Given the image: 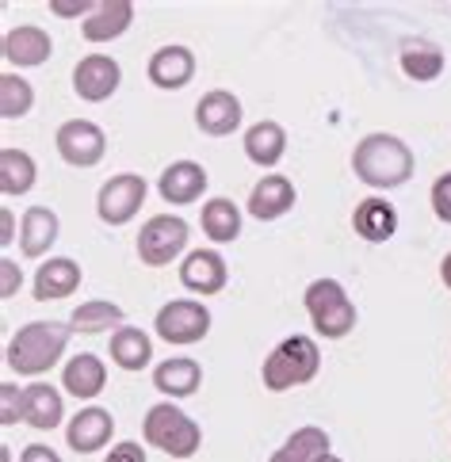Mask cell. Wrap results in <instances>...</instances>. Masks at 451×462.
Here are the masks:
<instances>
[{
	"label": "cell",
	"mask_w": 451,
	"mask_h": 462,
	"mask_svg": "<svg viewBox=\"0 0 451 462\" xmlns=\"http://www.w3.org/2000/svg\"><path fill=\"white\" fill-rule=\"evenodd\" d=\"M70 337H73V325H61V321H31V325H20V333L8 340L5 363H8L15 374L39 378V374H46L65 356V344H70Z\"/></svg>",
	"instance_id": "cell-1"
},
{
	"label": "cell",
	"mask_w": 451,
	"mask_h": 462,
	"mask_svg": "<svg viewBox=\"0 0 451 462\" xmlns=\"http://www.w3.org/2000/svg\"><path fill=\"white\" fill-rule=\"evenodd\" d=\"M352 169H356V180H363L367 188L390 191V188H402L413 176V153L398 134H367L363 142H356Z\"/></svg>",
	"instance_id": "cell-2"
},
{
	"label": "cell",
	"mask_w": 451,
	"mask_h": 462,
	"mask_svg": "<svg viewBox=\"0 0 451 462\" xmlns=\"http://www.w3.org/2000/svg\"><path fill=\"white\" fill-rule=\"evenodd\" d=\"M322 367V352H317V340L295 333L283 344H276V352L264 359L260 378H264V390L283 393V390H295V386H306L310 378Z\"/></svg>",
	"instance_id": "cell-3"
},
{
	"label": "cell",
	"mask_w": 451,
	"mask_h": 462,
	"mask_svg": "<svg viewBox=\"0 0 451 462\" xmlns=\"http://www.w3.org/2000/svg\"><path fill=\"white\" fill-rule=\"evenodd\" d=\"M146 443L149 448H157L173 458H192L199 448H203V428H199L188 412L176 409L173 402H161L146 412Z\"/></svg>",
	"instance_id": "cell-4"
},
{
	"label": "cell",
	"mask_w": 451,
	"mask_h": 462,
	"mask_svg": "<svg viewBox=\"0 0 451 462\" xmlns=\"http://www.w3.org/2000/svg\"><path fill=\"white\" fill-rule=\"evenodd\" d=\"M306 313L310 321L317 328V337L325 340H341L356 328V306L352 299L344 294V287L337 283V279H314V283L306 287Z\"/></svg>",
	"instance_id": "cell-5"
},
{
	"label": "cell",
	"mask_w": 451,
	"mask_h": 462,
	"mask_svg": "<svg viewBox=\"0 0 451 462\" xmlns=\"http://www.w3.org/2000/svg\"><path fill=\"white\" fill-rule=\"evenodd\" d=\"M157 337L164 344H176V348H188V344H199L211 333V313L203 302H192V299H176V302H164L157 310Z\"/></svg>",
	"instance_id": "cell-6"
},
{
	"label": "cell",
	"mask_w": 451,
	"mask_h": 462,
	"mask_svg": "<svg viewBox=\"0 0 451 462\" xmlns=\"http://www.w3.org/2000/svg\"><path fill=\"white\" fill-rule=\"evenodd\" d=\"M188 222L183 218H173V214H154L142 234H138V256L142 263L149 268H164V263H173L183 249H188Z\"/></svg>",
	"instance_id": "cell-7"
},
{
	"label": "cell",
	"mask_w": 451,
	"mask_h": 462,
	"mask_svg": "<svg viewBox=\"0 0 451 462\" xmlns=\"http://www.w3.org/2000/svg\"><path fill=\"white\" fill-rule=\"evenodd\" d=\"M142 203H146V180L135 172H119L99 188L96 214H99V222H108V226H127L142 210Z\"/></svg>",
	"instance_id": "cell-8"
},
{
	"label": "cell",
	"mask_w": 451,
	"mask_h": 462,
	"mask_svg": "<svg viewBox=\"0 0 451 462\" xmlns=\"http://www.w3.org/2000/svg\"><path fill=\"white\" fill-rule=\"evenodd\" d=\"M54 145H58L65 164H73V169H92V164H99L108 153V134L89 119H70V123L58 126Z\"/></svg>",
	"instance_id": "cell-9"
},
{
	"label": "cell",
	"mask_w": 451,
	"mask_h": 462,
	"mask_svg": "<svg viewBox=\"0 0 451 462\" xmlns=\"http://www.w3.org/2000/svg\"><path fill=\"white\" fill-rule=\"evenodd\" d=\"M119 80H123L119 61L108 54H89V58H80L73 69V92L85 104H104L108 96L119 92Z\"/></svg>",
	"instance_id": "cell-10"
},
{
	"label": "cell",
	"mask_w": 451,
	"mask_h": 462,
	"mask_svg": "<svg viewBox=\"0 0 451 462\" xmlns=\"http://www.w3.org/2000/svg\"><path fill=\"white\" fill-rule=\"evenodd\" d=\"M195 126L211 138H226L241 126V100L226 88H214L207 92L203 100L195 104Z\"/></svg>",
	"instance_id": "cell-11"
},
{
	"label": "cell",
	"mask_w": 451,
	"mask_h": 462,
	"mask_svg": "<svg viewBox=\"0 0 451 462\" xmlns=\"http://www.w3.org/2000/svg\"><path fill=\"white\" fill-rule=\"evenodd\" d=\"M111 432H115V420H111V412L99 405L80 409L77 417L65 424V439H70V448L77 455H96L99 448H108Z\"/></svg>",
	"instance_id": "cell-12"
},
{
	"label": "cell",
	"mask_w": 451,
	"mask_h": 462,
	"mask_svg": "<svg viewBox=\"0 0 451 462\" xmlns=\"http://www.w3.org/2000/svg\"><path fill=\"white\" fill-rule=\"evenodd\" d=\"M226 279H230L226 260L214 249H195L180 263V283L192 294H219L226 287Z\"/></svg>",
	"instance_id": "cell-13"
},
{
	"label": "cell",
	"mask_w": 451,
	"mask_h": 462,
	"mask_svg": "<svg viewBox=\"0 0 451 462\" xmlns=\"http://www.w3.org/2000/svg\"><path fill=\"white\" fill-rule=\"evenodd\" d=\"M157 191H161V199L173 203V207L195 203L199 195L207 191V169L203 164H195V161H173L169 169L161 172Z\"/></svg>",
	"instance_id": "cell-14"
},
{
	"label": "cell",
	"mask_w": 451,
	"mask_h": 462,
	"mask_svg": "<svg viewBox=\"0 0 451 462\" xmlns=\"http://www.w3.org/2000/svg\"><path fill=\"white\" fill-rule=\"evenodd\" d=\"M146 73L157 88L176 92L195 77V54L188 51V46H161V51H154V58H149Z\"/></svg>",
	"instance_id": "cell-15"
},
{
	"label": "cell",
	"mask_w": 451,
	"mask_h": 462,
	"mask_svg": "<svg viewBox=\"0 0 451 462\" xmlns=\"http://www.w3.org/2000/svg\"><path fill=\"white\" fill-rule=\"evenodd\" d=\"M295 207V184L287 176H264V180H257V188L249 191V214L253 218H260V222H276V218H283Z\"/></svg>",
	"instance_id": "cell-16"
},
{
	"label": "cell",
	"mask_w": 451,
	"mask_h": 462,
	"mask_svg": "<svg viewBox=\"0 0 451 462\" xmlns=\"http://www.w3.org/2000/svg\"><path fill=\"white\" fill-rule=\"evenodd\" d=\"M61 386H65V393H73L77 402H92L96 393L108 386V367H104V359L92 356V352L73 356L70 363H65V371H61Z\"/></svg>",
	"instance_id": "cell-17"
},
{
	"label": "cell",
	"mask_w": 451,
	"mask_h": 462,
	"mask_svg": "<svg viewBox=\"0 0 451 462\" xmlns=\"http://www.w3.org/2000/svg\"><path fill=\"white\" fill-rule=\"evenodd\" d=\"M77 287H80V263L70 256H50L35 272V299L39 302L70 299V294H77Z\"/></svg>",
	"instance_id": "cell-18"
},
{
	"label": "cell",
	"mask_w": 451,
	"mask_h": 462,
	"mask_svg": "<svg viewBox=\"0 0 451 462\" xmlns=\"http://www.w3.org/2000/svg\"><path fill=\"white\" fill-rule=\"evenodd\" d=\"M154 386L164 398H192V393L203 386V367L188 356H173L154 367Z\"/></svg>",
	"instance_id": "cell-19"
},
{
	"label": "cell",
	"mask_w": 451,
	"mask_h": 462,
	"mask_svg": "<svg viewBox=\"0 0 451 462\" xmlns=\"http://www.w3.org/2000/svg\"><path fill=\"white\" fill-rule=\"evenodd\" d=\"M287 153V130L272 119H260L245 130V157L260 164V169H276Z\"/></svg>",
	"instance_id": "cell-20"
},
{
	"label": "cell",
	"mask_w": 451,
	"mask_h": 462,
	"mask_svg": "<svg viewBox=\"0 0 451 462\" xmlns=\"http://www.w3.org/2000/svg\"><path fill=\"white\" fill-rule=\"evenodd\" d=\"M50 54H54V42L42 27H15L5 35V61L20 65V69H31V65H42Z\"/></svg>",
	"instance_id": "cell-21"
},
{
	"label": "cell",
	"mask_w": 451,
	"mask_h": 462,
	"mask_svg": "<svg viewBox=\"0 0 451 462\" xmlns=\"http://www.w3.org/2000/svg\"><path fill=\"white\" fill-rule=\"evenodd\" d=\"M58 241V214L50 207H27L23 222H20V249L23 256L39 260L50 253V245Z\"/></svg>",
	"instance_id": "cell-22"
},
{
	"label": "cell",
	"mask_w": 451,
	"mask_h": 462,
	"mask_svg": "<svg viewBox=\"0 0 451 462\" xmlns=\"http://www.w3.org/2000/svg\"><path fill=\"white\" fill-rule=\"evenodd\" d=\"M352 226H356V234H360L363 241L382 245V241H390V237H394V229H398V210H394L387 199L371 195V199H363V203L356 207Z\"/></svg>",
	"instance_id": "cell-23"
},
{
	"label": "cell",
	"mask_w": 451,
	"mask_h": 462,
	"mask_svg": "<svg viewBox=\"0 0 451 462\" xmlns=\"http://www.w3.org/2000/svg\"><path fill=\"white\" fill-rule=\"evenodd\" d=\"M108 356H111V363L119 371H146L149 359H154V340H149L142 328L123 325V328H115Z\"/></svg>",
	"instance_id": "cell-24"
},
{
	"label": "cell",
	"mask_w": 451,
	"mask_h": 462,
	"mask_svg": "<svg viewBox=\"0 0 451 462\" xmlns=\"http://www.w3.org/2000/svg\"><path fill=\"white\" fill-rule=\"evenodd\" d=\"M130 23H135V5H130V0H108V5H99L89 15L80 31H85L89 42H111V39H119Z\"/></svg>",
	"instance_id": "cell-25"
},
{
	"label": "cell",
	"mask_w": 451,
	"mask_h": 462,
	"mask_svg": "<svg viewBox=\"0 0 451 462\" xmlns=\"http://www.w3.org/2000/svg\"><path fill=\"white\" fill-rule=\"evenodd\" d=\"M65 417V405H61V393L46 383H35L23 390V424L39 428V432H50L58 428Z\"/></svg>",
	"instance_id": "cell-26"
},
{
	"label": "cell",
	"mask_w": 451,
	"mask_h": 462,
	"mask_svg": "<svg viewBox=\"0 0 451 462\" xmlns=\"http://www.w3.org/2000/svg\"><path fill=\"white\" fill-rule=\"evenodd\" d=\"M325 455H329L325 428L306 424V428H298V432H291L287 439H283V448L268 462H317V458H325Z\"/></svg>",
	"instance_id": "cell-27"
},
{
	"label": "cell",
	"mask_w": 451,
	"mask_h": 462,
	"mask_svg": "<svg viewBox=\"0 0 451 462\" xmlns=\"http://www.w3.org/2000/svg\"><path fill=\"white\" fill-rule=\"evenodd\" d=\"M35 157L23 153V150H0V191L8 195H27L31 188H35Z\"/></svg>",
	"instance_id": "cell-28"
},
{
	"label": "cell",
	"mask_w": 451,
	"mask_h": 462,
	"mask_svg": "<svg viewBox=\"0 0 451 462\" xmlns=\"http://www.w3.org/2000/svg\"><path fill=\"white\" fill-rule=\"evenodd\" d=\"M127 321V313L123 306H115V302H104V299H96V302H80L73 310V333H85V337H96V333H108V328H123Z\"/></svg>",
	"instance_id": "cell-29"
},
{
	"label": "cell",
	"mask_w": 451,
	"mask_h": 462,
	"mask_svg": "<svg viewBox=\"0 0 451 462\" xmlns=\"http://www.w3.org/2000/svg\"><path fill=\"white\" fill-rule=\"evenodd\" d=\"M402 69L413 80H437L444 73V51L437 42L409 39V42H402Z\"/></svg>",
	"instance_id": "cell-30"
},
{
	"label": "cell",
	"mask_w": 451,
	"mask_h": 462,
	"mask_svg": "<svg viewBox=\"0 0 451 462\" xmlns=\"http://www.w3.org/2000/svg\"><path fill=\"white\" fill-rule=\"evenodd\" d=\"M203 234L214 241V245H230L241 237V210L233 207L230 199H211L203 203Z\"/></svg>",
	"instance_id": "cell-31"
},
{
	"label": "cell",
	"mask_w": 451,
	"mask_h": 462,
	"mask_svg": "<svg viewBox=\"0 0 451 462\" xmlns=\"http://www.w3.org/2000/svg\"><path fill=\"white\" fill-rule=\"evenodd\" d=\"M35 107V88L15 73H0V115L5 119H23Z\"/></svg>",
	"instance_id": "cell-32"
},
{
	"label": "cell",
	"mask_w": 451,
	"mask_h": 462,
	"mask_svg": "<svg viewBox=\"0 0 451 462\" xmlns=\"http://www.w3.org/2000/svg\"><path fill=\"white\" fill-rule=\"evenodd\" d=\"M0 420L5 424L23 420V390H15L12 383H0Z\"/></svg>",
	"instance_id": "cell-33"
},
{
	"label": "cell",
	"mask_w": 451,
	"mask_h": 462,
	"mask_svg": "<svg viewBox=\"0 0 451 462\" xmlns=\"http://www.w3.org/2000/svg\"><path fill=\"white\" fill-rule=\"evenodd\" d=\"M432 210H437V218L451 226V172H444L437 184H432Z\"/></svg>",
	"instance_id": "cell-34"
},
{
	"label": "cell",
	"mask_w": 451,
	"mask_h": 462,
	"mask_svg": "<svg viewBox=\"0 0 451 462\" xmlns=\"http://www.w3.org/2000/svg\"><path fill=\"white\" fill-rule=\"evenodd\" d=\"M0 275H5V283H0V299H12V294L20 291V283H23L20 263H15L12 256H0Z\"/></svg>",
	"instance_id": "cell-35"
},
{
	"label": "cell",
	"mask_w": 451,
	"mask_h": 462,
	"mask_svg": "<svg viewBox=\"0 0 451 462\" xmlns=\"http://www.w3.org/2000/svg\"><path fill=\"white\" fill-rule=\"evenodd\" d=\"M104 462H146V448H138L135 439H127L119 448H111V455Z\"/></svg>",
	"instance_id": "cell-36"
},
{
	"label": "cell",
	"mask_w": 451,
	"mask_h": 462,
	"mask_svg": "<svg viewBox=\"0 0 451 462\" xmlns=\"http://www.w3.org/2000/svg\"><path fill=\"white\" fill-rule=\"evenodd\" d=\"M20 462H61V458H58L54 451H50L46 443H31V448H23Z\"/></svg>",
	"instance_id": "cell-37"
},
{
	"label": "cell",
	"mask_w": 451,
	"mask_h": 462,
	"mask_svg": "<svg viewBox=\"0 0 451 462\" xmlns=\"http://www.w3.org/2000/svg\"><path fill=\"white\" fill-rule=\"evenodd\" d=\"M50 8H54L58 15H80V12H89V15H92L99 5H89V0H80V5H65V0H54Z\"/></svg>",
	"instance_id": "cell-38"
},
{
	"label": "cell",
	"mask_w": 451,
	"mask_h": 462,
	"mask_svg": "<svg viewBox=\"0 0 451 462\" xmlns=\"http://www.w3.org/2000/svg\"><path fill=\"white\" fill-rule=\"evenodd\" d=\"M15 237V218H12V210L0 214V245H12Z\"/></svg>",
	"instance_id": "cell-39"
},
{
	"label": "cell",
	"mask_w": 451,
	"mask_h": 462,
	"mask_svg": "<svg viewBox=\"0 0 451 462\" xmlns=\"http://www.w3.org/2000/svg\"><path fill=\"white\" fill-rule=\"evenodd\" d=\"M440 279H444V287L451 291V253L444 256V263H440Z\"/></svg>",
	"instance_id": "cell-40"
},
{
	"label": "cell",
	"mask_w": 451,
	"mask_h": 462,
	"mask_svg": "<svg viewBox=\"0 0 451 462\" xmlns=\"http://www.w3.org/2000/svg\"><path fill=\"white\" fill-rule=\"evenodd\" d=\"M317 462H344V458H337V455H333V451H329L325 458H317Z\"/></svg>",
	"instance_id": "cell-41"
}]
</instances>
